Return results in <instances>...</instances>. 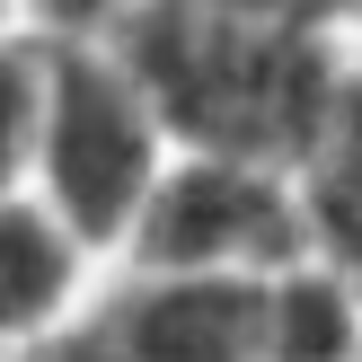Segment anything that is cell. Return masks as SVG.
I'll list each match as a JSON object with an SVG mask.
<instances>
[{"label": "cell", "mask_w": 362, "mask_h": 362, "mask_svg": "<svg viewBox=\"0 0 362 362\" xmlns=\"http://www.w3.org/2000/svg\"><path fill=\"white\" fill-rule=\"evenodd\" d=\"M115 362H265V283L247 274H151L98 318Z\"/></svg>", "instance_id": "obj_4"}, {"label": "cell", "mask_w": 362, "mask_h": 362, "mask_svg": "<svg viewBox=\"0 0 362 362\" xmlns=\"http://www.w3.org/2000/svg\"><path fill=\"white\" fill-rule=\"evenodd\" d=\"M310 230V204L283 194V177L265 159H230V151H194L186 168H168L151 186L133 221V247L151 274H247L265 283Z\"/></svg>", "instance_id": "obj_3"}, {"label": "cell", "mask_w": 362, "mask_h": 362, "mask_svg": "<svg viewBox=\"0 0 362 362\" xmlns=\"http://www.w3.org/2000/svg\"><path fill=\"white\" fill-rule=\"evenodd\" d=\"M124 62L141 71V88L177 133L230 159L310 151L336 106L327 62L310 35H292V18H221L194 0H141V18L124 27Z\"/></svg>", "instance_id": "obj_1"}, {"label": "cell", "mask_w": 362, "mask_h": 362, "mask_svg": "<svg viewBox=\"0 0 362 362\" xmlns=\"http://www.w3.org/2000/svg\"><path fill=\"white\" fill-rule=\"evenodd\" d=\"M27 9L45 18L62 45H80V35H98V27H133L141 0H27Z\"/></svg>", "instance_id": "obj_8"}, {"label": "cell", "mask_w": 362, "mask_h": 362, "mask_svg": "<svg viewBox=\"0 0 362 362\" xmlns=\"http://www.w3.org/2000/svg\"><path fill=\"white\" fill-rule=\"evenodd\" d=\"M80 292V230L53 204H9V327L45 336Z\"/></svg>", "instance_id": "obj_7"}, {"label": "cell", "mask_w": 362, "mask_h": 362, "mask_svg": "<svg viewBox=\"0 0 362 362\" xmlns=\"http://www.w3.org/2000/svg\"><path fill=\"white\" fill-rule=\"evenodd\" d=\"M159 98L141 88L133 62H106L88 45L18 53L9 71V151L45 177V204L80 239H115L141 221L159 168Z\"/></svg>", "instance_id": "obj_2"}, {"label": "cell", "mask_w": 362, "mask_h": 362, "mask_svg": "<svg viewBox=\"0 0 362 362\" xmlns=\"http://www.w3.org/2000/svg\"><path fill=\"white\" fill-rule=\"evenodd\" d=\"M194 9H221V18H292V0H194Z\"/></svg>", "instance_id": "obj_9"}, {"label": "cell", "mask_w": 362, "mask_h": 362, "mask_svg": "<svg viewBox=\"0 0 362 362\" xmlns=\"http://www.w3.org/2000/svg\"><path fill=\"white\" fill-rule=\"evenodd\" d=\"M265 362H362V292L336 265L265 274Z\"/></svg>", "instance_id": "obj_5"}, {"label": "cell", "mask_w": 362, "mask_h": 362, "mask_svg": "<svg viewBox=\"0 0 362 362\" xmlns=\"http://www.w3.org/2000/svg\"><path fill=\"white\" fill-rule=\"evenodd\" d=\"M300 204H310V239L362 292V80H336V106L310 141V194Z\"/></svg>", "instance_id": "obj_6"}]
</instances>
